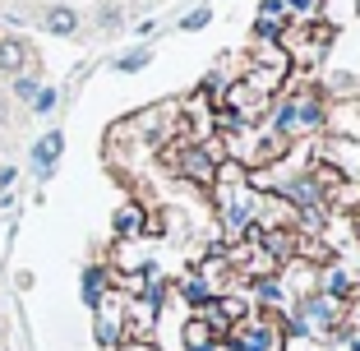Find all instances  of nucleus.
<instances>
[{
	"label": "nucleus",
	"mask_w": 360,
	"mask_h": 351,
	"mask_svg": "<svg viewBox=\"0 0 360 351\" xmlns=\"http://www.w3.org/2000/svg\"><path fill=\"white\" fill-rule=\"evenodd\" d=\"M226 347L231 351H282L286 338H282V324L273 314H259V319H245L226 333Z\"/></svg>",
	"instance_id": "f257e3e1"
},
{
	"label": "nucleus",
	"mask_w": 360,
	"mask_h": 351,
	"mask_svg": "<svg viewBox=\"0 0 360 351\" xmlns=\"http://www.w3.org/2000/svg\"><path fill=\"white\" fill-rule=\"evenodd\" d=\"M323 125H328L338 139L356 134V143H360V107H347V102H338V107L323 111Z\"/></svg>",
	"instance_id": "f03ea898"
},
{
	"label": "nucleus",
	"mask_w": 360,
	"mask_h": 351,
	"mask_svg": "<svg viewBox=\"0 0 360 351\" xmlns=\"http://www.w3.org/2000/svg\"><path fill=\"white\" fill-rule=\"evenodd\" d=\"M255 65L259 70H273V75H291V51L282 42H259L255 46Z\"/></svg>",
	"instance_id": "7ed1b4c3"
},
{
	"label": "nucleus",
	"mask_w": 360,
	"mask_h": 351,
	"mask_svg": "<svg viewBox=\"0 0 360 351\" xmlns=\"http://www.w3.org/2000/svg\"><path fill=\"white\" fill-rule=\"evenodd\" d=\"M23 65H28V42L5 37V42H0V75H19Z\"/></svg>",
	"instance_id": "20e7f679"
},
{
	"label": "nucleus",
	"mask_w": 360,
	"mask_h": 351,
	"mask_svg": "<svg viewBox=\"0 0 360 351\" xmlns=\"http://www.w3.org/2000/svg\"><path fill=\"white\" fill-rule=\"evenodd\" d=\"M148 231V217H143V208L139 203H125L116 213V236H143Z\"/></svg>",
	"instance_id": "39448f33"
},
{
	"label": "nucleus",
	"mask_w": 360,
	"mask_h": 351,
	"mask_svg": "<svg viewBox=\"0 0 360 351\" xmlns=\"http://www.w3.org/2000/svg\"><path fill=\"white\" fill-rule=\"evenodd\" d=\"M60 148H65V139H60V134H46L42 143L32 148V162H37V167H42V171H51V162L60 158Z\"/></svg>",
	"instance_id": "423d86ee"
},
{
	"label": "nucleus",
	"mask_w": 360,
	"mask_h": 351,
	"mask_svg": "<svg viewBox=\"0 0 360 351\" xmlns=\"http://www.w3.org/2000/svg\"><path fill=\"white\" fill-rule=\"evenodd\" d=\"M46 28H51V32H60V37H70V32L79 28V14L70 10V5H56V10L46 14Z\"/></svg>",
	"instance_id": "0eeeda50"
},
{
	"label": "nucleus",
	"mask_w": 360,
	"mask_h": 351,
	"mask_svg": "<svg viewBox=\"0 0 360 351\" xmlns=\"http://www.w3.org/2000/svg\"><path fill=\"white\" fill-rule=\"evenodd\" d=\"M102 282H106V273H102V268H88V273H84V300H88V305H102V300H106V291H102Z\"/></svg>",
	"instance_id": "6e6552de"
},
{
	"label": "nucleus",
	"mask_w": 360,
	"mask_h": 351,
	"mask_svg": "<svg viewBox=\"0 0 360 351\" xmlns=\"http://www.w3.org/2000/svg\"><path fill=\"white\" fill-rule=\"evenodd\" d=\"M282 5H286V14H296V19H305V23H314L319 10H323V0H282Z\"/></svg>",
	"instance_id": "1a4fd4ad"
},
{
	"label": "nucleus",
	"mask_w": 360,
	"mask_h": 351,
	"mask_svg": "<svg viewBox=\"0 0 360 351\" xmlns=\"http://www.w3.org/2000/svg\"><path fill=\"white\" fill-rule=\"evenodd\" d=\"M148 60H153V51L143 46V51H129V56H120V60H116V70H120V75H134V70H143Z\"/></svg>",
	"instance_id": "9d476101"
},
{
	"label": "nucleus",
	"mask_w": 360,
	"mask_h": 351,
	"mask_svg": "<svg viewBox=\"0 0 360 351\" xmlns=\"http://www.w3.org/2000/svg\"><path fill=\"white\" fill-rule=\"evenodd\" d=\"M323 296H333V300H347L351 296V282H347L342 268H333V273H328V291H323Z\"/></svg>",
	"instance_id": "9b49d317"
},
{
	"label": "nucleus",
	"mask_w": 360,
	"mask_h": 351,
	"mask_svg": "<svg viewBox=\"0 0 360 351\" xmlns=\"http://www.w3.org/2000/svg\"><path fill=\"white\" fill-rule=\"evenodd\" d=\"M259 296H264V305L273 309V305H282V300H286V291H282L277 277H268V282H259Z\"/></svg>",
	"instance_id": "f8f14e48"
},
{
	"label": "nucleus",
	"mask_w": 360,
	"mask_h": 351,
	"mask_svg": "<svg viewBox=\"0 0 360 351\" xmlns=\"http://www.w3.org/2000/svg\"><path fill=\"white\" fill-rule=\"evenodd\" d=\"M212 19V10H208V5H199V10H190V14H185V19H180V28H203V23H208Z\"/></svg>",
	"instance_id": "ddd939ff"
},
{
	"label": "nucleus",
	"mask_w": 360,
	"mask_h": 351,
	"mask_svg": "<svg viewBox=\"0 0 360 351\" xmlns=\"http://www.w3.org/2000/svg\"><path fill=\"white\" fill-rule=\"evenodd\" d=\"M32 107H37V111H51L56 107V93H51V88H42V93L32 97Z\"/></svg>",
	"instance_id": "4468645a"
},
{
	"label": "nucleus",
	"mask_w": 360,
	"mask_h": 351,
	"mask_svg": "<svg viewBox=\"0 0 360 351\" xmlns=\"http://www.w3.org/2000/svg\"><path fill=\"white\" fill-rule=\"evenodd\" d=\"M14 88H19V97H37V84H32V79H19Z\"/></svg>",
	"instance_id": "2eb2a0df"
},
{
	"label": "nucleus",
	"mask_w": 360,
	"mask_h": 351,
	"mask_svg": "<svg viewBox=\"0 0 360 351\" xmlns=\"http://www.w3.org/2000/svg\"><path fill=\"white\" fill-rule=\"evenodd\" d=\"M116 351H158L153 342H125V347H116Z\"/></svg>",
	"instance_id": "dca6fc26"
},
{
	"label": "nucleus",
	"mask_w": 360,
	"mask_h": 351,
	"mask_svg": "<svg viewBox=\"0 0 360 351\" xmlns=\"http://www.w3.org/2000/svg\"><path fill=\"white\" fill-rule=\"evenodd\" d=\"M0 120H5V102H0Z\"/></svg>",
	"instance_id": "f3484780"
},
{
	"label": "nucleus",
	"mask_w": 360,
	"mask_h": 351,
	"mask_svg": "<svg viewBox=\"0 0 360 351\" xmlns=\"http://www.w3.org/2000/svg\"><path fill=\"white\" fill-rule=\"evenodd\" d=\"M356 222H360V203H356Z\"/></svg>",
	"instance_id": "a211bd4d"
}]
</instances>
